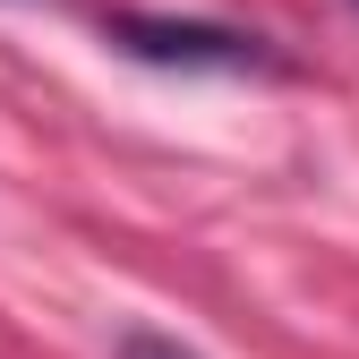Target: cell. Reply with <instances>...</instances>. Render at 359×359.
I'll use <instances>...</instances> for the list:
<instances>
[{"label": "cell", "mask_w": 359, "mask_h": 359, "mask_svg": "<svg viewBox=\"0 0 359 359\" xmlns=\"http://www.w3.org/2000/svg\"><path fill=\"white\" fill-rule=\"evenodd\" d=\"M111 52L146 60V69H214V77H248V69H283V52H265V34L248 26H214V18H154V9H120Z\"/></svg>", "instance_id": "obj_1"}, {"label": "cell", "mask_w": 359, "mask_h": 359, "mask_svg": "<svg viewBox=\"0 0 359 359\" xmlns=\"http://www.w3.org/2000/svg\"><path fill=\"white\" fill-rule=\"evenodd\" d=\"M120 359H197V351H180L171 334H120Z\"/></svg>", "instance_id": "obj_2"}]
</instances>
